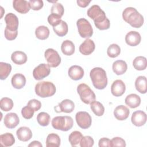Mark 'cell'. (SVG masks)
<instances>
[{
  "label": "cell",
  "mask_w": 147,
  "mask_h": 147,
  "mask_svg": "<svg viewBox=\"0 0 147 147\" xmlns=\"http://www.w3.org/2000/svg\"><path fill=\"white\" fill-rule=\"evenodd\" d=\"M123 20L130 24L132 27L139 28L144 24L143 16L134 7H126L122 13Z\"/></svg>",
  "instance_id": "cell-1"
},
{
  "label": "cell",
  "mask_w": 147,
  "mask_h": 147,
  "mask_svg": "<svg viewBox=\"0 0 147 147\" xmlns=\"http://www.w3.org/2000/svg\"><path fill=\"white\" fill-rule=\"evenodd\" d=\"M90 76L93 86L96 89L103 90L107 86V75L103 68L100 67L94 68L91 70Z\"/></svg>",
  "instance_id": "cell-2"
},
{
  "label": "cell",
  "mask_w": 147,
  "mask_h": 147,
  "mask_svg": "<svg viewBox=\"0 0 147 147\" xmlns=\"http://www.w3.org/2000/svg\"><path fill=\"white\" fill-rule=\"evenodd\" d=\"M56 91L55 84L47 81L40 82L36 84L35 92L41 98H47L53 95Z\"/></svg>",
  "instance_id": "cell-3"
},
{
  "label": "cell",
  "mask_w": 147,
  "mask_h": 147,
  "mask_svg": "<svg viewBox=\"0 0 147 147\" xmlns=\"http://www.w3.org/2000/svg\"><path fill=\"white\" fill-rule=\"evenodd\" d=\"M52 127L57 130L68 131L70 130L74 125L73 119L69 116H57L52 120Z\"/></svg>",
  "instance_id": "cell-4"
},
{
  "label": "cell",
  "mask_w": 147,
  "mask_h": 147,
  "mask_svg": "<svg viewBox=\"0 0 147 147\" xmlns=\"http://www.w3.org/2000/svg\"><path fill=\"white\" fill-rule=\"evenodd\" d=\"M77 91L83 102L86 104H90L95 100L96 96L90 87L84 83H81L77 87Z\"/></svg>",
  "instance_id": "cell-5"
},
{
  "label": "cell",
  "mask_w": 147,
  "mask_h": 147,
  "mask_svg": "<svg viewBox=\"0 0 147 147\" xmlns=\"http://www.w3.org/2000/svg\"><path fill=\"white\" fill-rule=\"evenodd\" d=\"M87 14L90 18L93 20L95 25L103 22L108 19L106 16L105 11L97 5L91 6L88 9Z\"/></svg>",
  "instance_id": "cell-6"
},
{
  "label": "cell",
  "mask_w": 147,
  "mask_h": 147,
  "mask_svg": "<svg viewBox=\"0 0 147 147\" xmlns=\"http://www.w3.org/2000/svg\"><path fill=\"white\" fill-rule=\"evenodd\" d=\"M79 35L83 38L91 37L93 34V29L90 22L85 18H80L76 22Z\"/></svg>",
  "instance_id": "cell-7"
},
{
  "label": "cell",
  "mask_w": 147,
  "mask_h": 147,
  "mask_svg": "<svg viewBox=\"0 0 147 147\" xmlns=\"http://www.w3.org/2000/svg\"><path fill=\"white\" fill-rule=\"evenodd\" d=\"M44 56L50 67H57L61 63V57L60 55L56 51L52 48L47 49L45 51Z\"/></svg>",
  "instance_id": "cell-8"
},
{
  "label": "cell",
  "mask_w": 147,
  "mask_h": 147,
  "mask_svg": "<svg viewBox=\"0 0 147 147\" xmlns=\"http://www.w3.org/2000/svg\"><path fill=\"white\" fill-rule=\"evenodd\" d=\"M75 119L78 126L82 129H88L91 125V117L86 111L78 112L76 114Z\"/></svg>",
  "instance_id": "cell-9"
},
{
  "label": "cell",
  "mask_w": 147,
  "mask_h": 147,
  "mask_svg": "<svg viewBox=\"0 0 147 147\" xmlns=\"http://www.w3.org/2000/svg\"><path fill=\"white\" fill-rule=\"evenodd\" d=\"M50 72L51 69L48 64L42 63L34 68L33 71V76L36 80H40L48 76Z\"/></svg>",
  "instance_id": "cell-10"
},
{
  "label": "cell",
  "mask_w": 147,
  "mask_h": 147,
  "mask_svg": "<svg viewBox=\"0 0 147 147\" xmlns=\"http://www.w3.org/2000/svg\"><path fill=\"white\" fill-rule=\"evenodd\" d=\"M5 21L6 24V28L11 31H17L18 28V17L12 13H9L5 17Z\"/></svg>",
  "instance_id": "cell-11"
},
{
  "label": "cell",
  "mask_w": 147,
  "mask_h": 147,
  "mask_svg": "<svg viewBox=\"0 0 147 147\" xmlns=\"http://www.w3.org/2000/svg\"><path fill=\"white\" fill-rule=\"evenodd\" d=\"M131 121L132 123L136 126H143L146 121V114L141 110L136 111L132 114Z\"/></svg>",
  "instance_id": "cell-12"
},
{
  "label": "cell",
  "mask_w": 147,
  "mask_h": 147,
  "mask_svg": "<svg viewBox=\"0 0 147 147\" xmlns=\"http://www.w3.org/2000/svg\"><path fill=\"white\" fill-rule=\"evenodd\" d=\"M3 122L6 127L13 129L19 124L20 119L16 113H10L5 116Z\"/></svg>",
  "instance_id": "cell-13"
},
{
  "label": "cell",
  "mask_w": 147,
  "mask_h": 147,
  "mask_svg": "<svg viewBox=\"0 0 147 147\" xmlns=\"http://www.w3.org/2000/svg\"><path fill=\"white\" fill-rule=\"evenodd\" d=\"M126 90V86L123 82L121 80H116L113 82L111 86V94L115 96L122 95Z\"/></svg>",
  "instance_id": "cell-14"
},
{
  "label": "cell",
  "mask_w": 147,
  "mask_h": 147,
  "mask_svg": "<svg viewBox=\"0 0 147 147\" xmlns=\"http://www.w3.org/2000/svg\"><path fill=\"white\" fill-rule=\"evenodd\" d=\"M74 108L75 104L71 100L64 99L55 107V111L57 112V110H59L58 113L63 112L65 113H70L74 111Z\"/></svg>",
  "instance_id": "cell-15"
},
{
  "label": "cell",
  "mask_w": 147,
  "mask_h": 147,
  "mask_svg": "<svg viewBox=\"0 0 147 147\" xmlns=\"http://www.w3.org/2000/svg\"><path fill=\"white\" fill-rule=\"evenodd\" d=\"M141 40L140 34L136 31H130L128 32L125 36V41L126 44L131 47H135L138 45Z\"/></svg>",
  "instance_id": "cell-16"
},
{
  "label": "cell",
  "mask_w": 147,
  "mask_h": 147,
  "mask_svg": "<svg viewBox=\"0 0 147 147\" xmlns=\"http://www.w3.org/2000/svg\"><path fill=\"white\" fill-rule=\"evenodd\" d=\"M95 48V45L94 41L90 38H87L80 45L79 51L84 55H89L94 52Z\"/></svg>",
  "instance_id": "cell-17"
},
{
  "label": "cell",
  "mask_w": 147,
  "mask_h": 147,
  "mask_svg": "<svg viewBox=\"0 0 147 147\" xmlns=\"http://www.w3.org/2000/svg\"><path fill=\"white\" fill-rule=\"evenodd\" d=\"M130 110L125 106L119 105L115 107L114 110V115L115 118L119 121L126 119L129 115Z\"/></svg>",
  "instance_id": "cell-18"
},
{
  "label": "cell",
  "mask_w": 147,
  "mask_h": 147,
  "mask_svg": "<svg viewBox=\"0 0 147 147\" xmlns=\"http://www.w3.org/2000/svg\"><path fill=\"white\" fill-rule=\"evenodd\" d=\"M68 76L74 80H78L81 79L84 76L83 69L79 65H72L69 69L68 71Z\"/></svg>",
  "instance_id": "cell-19"
},
{
  "label": "cell",
  "mask_w": 147,
  "mask_h": 147,
  "mask_svg": "<svg viewBox=\"0 0 147 147\" xmlns=\"http://www.w3.org/2000/svg\"><path fill=\"white\" fill-rule=\"evenodd\" d=\"M13 8L21 14L27 13L30 10L29 3L25 0H14L13 2Z\"/></svg>",
  "instance_id": "cell-20"
},
{
  "label": "cell",
  "mask_w": 147,
  "mask_h": 147,
  "mask_svg": "<svg viewBox=\"0 0 147 147\" xmlns=\"http://www.w3.org/2000/svg\"><path fill=\"white\" fill-rule=\"evenodd\" d=\"M16 134L18 140L24 142L29 141L32 137V133L31 130L26 126L20 127L17 130Z\"/></svg>",
  "instance_id": "cell-21"
},
{
  "label": "cell",
  "mask_w": 147,
  "mask_h": 147,
  "mask_svg": "<svg viewBox=\"0 0 147 147\" xmlns=\"http://www.w3.org/2000/svg\"><path fill=\"white\" fill-rule=\"evenodd\" d=\"M11 84L16 89L23 88L26 84V78L21 74H16L11 78Z\"/></svg>",
  "instance_id": "cell-22"
},
{
  "label": "cell",
  "mask_w": 147,
  "mask_h": 147,
  "mask_svg": "<svg viewBox=\"0 0 147 147\" xmlns=\"http://www.w3.org/2000/svg\"><path fill=\"white\" fill-rule=\"evenodd\" d=\"M112 68L113 72L116 75H121L126 72L127 65L125 61L122 60H118L113 63Z\"/></svg>",
  "instance_id": "cell-23"
},
{
  "label": "cell",
  "mask_w": 147,
  "mask_h": 147,
  "mask_svg": "<svg viewBox=\"0 0 147 147\" xmlns=\"http://www.w3.org/2000/svg\"><path fill=\"white\" fill-rule=\"evenodd\" d=\"M125 102L126 105L130 108L134 109L140 106L141 103V98L136 94H131L126 97Z\"/></svg>",
  "instance_id": "cell-24"
},
{
  "label": "cell",
  "mask_w": 147,
  "mask_h": 147,
  "mask_svg": "<svg viewBox=\"0 0 147 147\" xmlns=\"http://www.w3.org/2000/svg\"><path fill=\"white\" fill-rule=\"evenodd\" d=\"M12 61L17 65H22L27 61L26 55L22 51H15L11 55Z\"/></svg>",
  "instance_id": "cell-25"
},
{
  "label": "cell",
  "mask_w": 147,
  "mask_h": 147,
  "mask_svg": "<svg viewBox=\"0 0 147 147\" xmlns=\"http://www.w3.org/2000/svg\"><path fill=\"white\" fill-rule=\"evenodd\" d=\"M61 50L64 55L71 56L75 52V45L70 40H65L61 44Z\"/></svg>",
  "instance_id": "cell-26"
},
{
  "label": "cell",
  "mask_w": 147,
  "mask_h": 147,
  "mask_svg": "<svg viewBox=\"0 0 147 147\" xmlns=\"http://www.w3.org/2000/svg\"><path fill=\"white\" fill-rule=\"evenodd\" d=\"M136 90L141 94H145L147 91L146 78L144 76H138L135 81Z\"/></svg>",
  "instance_id": "cell-27"
},
{
  "label": "cell",
  "mask_w": 147,
  "mask_h": 147,
  "mask_svg": "<svg viewBox=\"0 0 147 147\" xmlns=\"http://www.w3.org/2000/svg\"><path fill=\"white\" fill-rule=\"evenodd\" d=\"M53 29L57 36L62 37L67 34L68 31V27L67 24L65 21L61 20L56 26L53 27Z\"/></svg>",
  "instance_id": "cell-28"
},
{
  "label": "cell",
  "mask_w": 147,
  "mask_h": 147,
  "mask_svg": "<svg viewBox=\"0 0 147 147\" xmlns=\"http://www.w3.org/2000/svg\"><path fill=\"white\" fill-rule=\"evenodd\" d=\"M60 145V138L55 133H51L48 135L46 139V146L47 147H58Z\"/></svg>",
  "instance_id": "cell-29"
},
{
  "label": "cell",
  "mask_w": 147,
  "mask_h": 147,
  "mask_svg": "<svg viewBox=\"0 0 147 147\" xmlns=\"http://www.w3.org/2000/svg\"><path fill=\"white\" fill-rule=\"evenodd\" d=\"M15 142V138L13 135L10 133H6L0 136V143L5 147L10 146Z\"/></svg>",
  "instance_id": "cell-30"
},
{
  "label": "cell",
  "mask_w": 147,
  "mask_h": 147,
  "mask_svg": "<svg viewBox=\"0 0 147 147\" xmlns=\"http://www.w3.org/2000/svg\"><path fill=\"white\" fill-rule=\"evenodd\" d=\"M134 68L138 71H142L146 69L147 66V60L144 56H137L133 61Z\"/></svg>",
  "instance_id": "cell-31"
},
{
  "label": "cell",
  "mask_w": 147,
  "mask_h": 147,
  "mask_svg": "<svg viewBox=\"0 0 147 147\" xmlns=\"http://www.w3.org/2000/svg\"><path fill=\"white\" fill-rule=\"evenodd\" d=\"M35 34L37 38L42 40H45L49 37V30L45 26H39L35 30Z\"/></svg>",
  "instance_id": "cell-32"
},
{
  "label": "cell",
  "mask_w": 147,
  "mask_h": 147,
  "mask_svg": "<svg viewBox=\"0 0 147 147\" xmlns=\"http://www.w3.org/2000/svg\"><path fill=\"white\" fill-rule=\"evenodd\" d=\"M11 71V66L10 64L0 62V79L1 80L6 79L9 75Z\"/></svg>",
  "instance_id": "cell-33"
},
{
  "label": "cell",
  "mask_w": 147,
  "mask_h": 147,
  "mask_svg": "<svg viewBox=\"0 0 147 147\" xmlns=\"http://www.w3.org/2000/svg\"><path fill=\"white\" fill-rule=\"evenodd\" d=\"M90 107L92 112L96 116H102L105 112V107L103 105L98 101H93L90 103Z\"/></svg>",
  "instance_id": "cell-34"
},
{
  "label": "cell",
  "mask_w": 147,
  "mask_h": 147,
  "mask_svg": "<svg viewBox=\"0 0 147 147\" xmlns=\"http://www.w3.org/2000/svg\"><path fill=\"white\" fill-rule=\"evenodd\" d=\"M82 134L79 131H74L69 136V141L72 146H75L80 143L83 137Z\"/></svg>",
  "instance_id": "cell-35"
},
{
  "label": "cell",
  "mask_w": 147,
  "mask_h": 147,
  "mask_svg": "<svg viewBox=\"0 0 147 147\" xmlns=\"http://www.w3.org/2000/svg\"><path fill=\"white\" fill-rule=\"evenodd\" d=\"M13 107V102L12 99L7 97L2 98L0 101V108L3 111H9Z\"/></svg>",
  "instance_id": "cell-36"
},
{
  "label": "cell",
  "mask_w": 147,
  "mask_h": 147,
  "mask_svg": "<svg viewBox=\"0 0 147 147\" xmlns=\"http://www.w3.org/2000/svg\"><path fill=\"white\" fill-rule=\"evenodd\" d=\"M51 119L50 115L45 112H41L38 114L37 121L38 124L42 126H48Z\"/></svg>",
  "instance_id": "cell-37"
},
{
  "label": "cell",
  "mask_w": 147,
  "mask_h": 147,
  "mask_svg": "<svg viewBox=\"0 0 147 147\" xmlns=\"http://www.w3.org/2000/svg\"><path fill=\"white\" fill-rule=\"evenodd\" d=\"M120 53H121V48L119 46L116 44H111L108 47L107 50V55L111 58H115L118 56Z\"/></svg>",
  "instance_id": "cell-38"
},
{
  "label": "cell",
  "mask_w": 147,
  "mask_h": 147,
  "mask_svg": "<svg viewBox=\"0 0 147 147\" xmlns=\"http://www.w3.org/2000/svg\"><path fill=\"white\" fill-rule=\"evenodd\" d=\"M64 9L63 6L60 3H55L51 7V13L58 15L60 17L63 16Z\"/></svg>",
  "instance_id": "cell-39"
},
{
  "label": "cell",
  "mask_w": 147,
  "mask_h": 147,
  "mask_svg": "<svg viewBox=\"0 0 147 147\" xmlns=\"http://www.w3.org/2000/svg\"><path fill=\"white\" fill-rule=\"evenodd\" d=\"M94 141L93 138L88 136H84L81 139L80 146L81 147H91L94 145Z\"/></svg>",
  "instance_id": "cell-40"
},
{
  "label": "cell",
  "mask_w": 147,
  "mask_h": 147,
  "mask_svg": "<svg viewBox=\"0 0 147 147\" xmlns=\"http://www.w3.org/2000/svg\"><path fill=\"white\" fill-rule=\"evenodd\" d=\"M34 111L29 106H26L21 110V114L22 117L26 119H29L32 118L34 115Z\"/></svg>",
  "instance_id": "cell-41"
},
{
  "label": "cell",
  "mask_w": 147,
  "mask_h": 147,
  "mask_svg": "<svg viewBox=\"0 0 147 147\" xmlns=\"http://www.w3.org/2000/svg\"><path fill=\"white\" fill-rule=\"evenodd\" d=\"M28 2L30 9L33 10H39L44 5L43 1L41 0H30Z\"/></svg>",
  "instance_id": "cell-42"
},
{
  "label": "cell",
  "mask_w": 147,
  "mask_h": 147,
  "mask_svg": "<svg viewBox=\"0 0 147 147\" xmlns=\"http://www.w3.org/2000/svg\"><path fill=\"white\" fill-rule=\"evenodd\" d=\"M61 17L58 15L51 13L48 17V22L49 24V25L54 27L60 22V21L61 20Z\"/></svg>",
  "instance_id": "cell-43"
},
{
  "label": "cell",
  "mask_w": 147,
  "mask_h": 147,
  "mask_svg": "<svg viewBox=\"0 0 147 147\" xmlns=\"http://www.w3.org/2000/svg\"><path fill=\"white\" fill-rule=\"evenodd\" d=\"M27 106L30 107L34 111H37L40 109L41 107V103L38 100L33 99L28 102Z\"/></svg>",
  "instance_id": "cell-44"
},
{
  "label": "cell",
  "mask_w": 147,
  "mask_h": 147,
  "mask_svg": "<svg viewBox=\"0 0 147 147\" xmlns=\"http://www.w3.org/2000/svg\"><path fill=\"white\" fill-rule=\"evenodd\" d=\"M111 141L112 143V146H126L125 141L121 137H114Z\"/></svg>",
  "instance_id": "cell-45"
},
{
  "label": "cell",
  "mask_w": 147,
  "mask_h": 147,
  "mask_svg": "<svg viewBox=\"0 0 147 147\" xmlns=\"http://www.w3.org/2000/svg\"><path fill=\"white\" fill-rule=\"evenodd\" d=\"M18 34V31H11L5 28V37L8 40H14Z\"/></svg>",
  "instance_id": "cell-46"
},
{
  "label": "cell",
  "mask_w": 147,
  "mask_h": 147,
  "mask_svg": "<svg viewBox=\"0 0 147 147\" xmlns=\"http://www.w3.org/2000/svg\"><path fill=\"white\" fill-rule=\"evenodd\" d=\"M98 146L99 147H103V146H108V147H110L112 146V143H111V141L107 138H102L99 140V142H98Z\"/></svg>",
  "instance_id": "cell-47"
},
{
  "label": "cell",
  "mask_w": 147,
  "mask_h": 147,
  "mask_svg": "<svg viewBox=\"0 0 147 147\" xmlns=\"http://www.w3.org/2000/svg\"><path fill=\"white\" fill-rule=\"evenodd\" d=\"M90 2H91V1L78 0L77 1V3H78V6H79L81 7H86L89 5Z\"/></svg>",
  "instance_id": "cell-48"
},
{
  "label": "cell",
  "mask_w": 147,
  "mask_h": 147,
  "mask_svg": "<svg viewBox=\"0 0 147 147\" xmlns=\"http://www.w3.org/2000/svg\"><path fill=\"white\" fill-rule=\"evenodd\" d=\"M42 144L38 141H33L28 145V146H35V147H42Z\"/></svg>",
  "instance_id": "cell-49"
}]
</instances>
